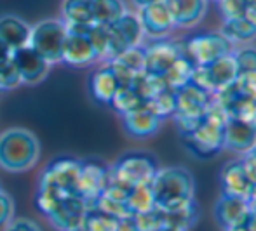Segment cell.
Returning <instances> with one entry per match:
<instances>
[{
	"label": "cell",
	"instance_id": "cell-1",
	"mask_svg": "<svg viewBox=\"0 0 256 231\" xmlns=\"http://www.w3.org/2000/svg\"><path fill=\"white\" fill-rule=\"evenodd\" d=\"M228 120V113L225 108L211 96L204 118L192 132L182 136L186 151L196 158L208 160L220 153L225 148V125Z\"/></svg>",
	"mask_w": 256,
	"mask_h": 231
},
{
	"label": "cell",
	"instance_id": "cell-2",
	"mask_svg": "<svg viewBox=\"0 0 256 231\" xmlns=\"http://www.w3.org/2000/svg\"><path fill=\"white\" fill-rule=\"evenodd\" d=\"M40 141L32 131L10 127L0 134V169L10 174H23L38 164Z\"/></svg>",
	"mask_w": 256,
	"mask_h": 231
},
{
	"label": "cell",
	"instance_id": "cell-3",
	"mask_svg": "<svg viewBox=\"0 0 256 231\" xmlns=\"http://www.w3.org/2000/svg\"><path fill=\"white\" fill-rule=\"evenodd\" d=\"M152 190L155 205L162 211H174L196 200V181L192 172L185 167L158 169L152 181Z\"/></svg>",
	"mask_w": 256,
	"mask_h": 231
},
{
	"label": "cell",
	"instance_id": "cell-4",
	"mask_svg": "<svg viewBox=\"0 0 256 231\" xmlns=\"http://www.w3.org/2000/svg\"><path fill=\"white\" fill-rule=\"evenodd\" d=\"M158 171L157 158L146 151H129L110 165V181L124 188L148 185Z\"/></svg>",
	"mask_w": 256,
	"mask_h": 231
},
{
	"label": "cell",
	"instance_id": "cell-5",
	"mask_svg": "<svg viewBox=\"0 0 256 231\" xmlns=\"http://www.w3.org/2000/svg\"><path fill=\"white\" fill-rule=\"evenodd\" d=\"M211 96L212 94L206 92L194 82H186L176 89V110L172 113V120L180 136L188 134L200 124Z\"/></svg>",
	"mask_w": 256,
	"mask_h": 231
},
{
	"label": "cell",
	"instance_id": "cell-6",
	"mask_svg": "<svg viewBox=\"0 0 256 231\" xmlns=\"http://www.w3.org/2000/svg\"><path fill=\"white\" fill-rule=\"evenodd\" d=\"M82 160L75 157H58L46 165L38 178L37 190L51 193L58 198L77 193V179Z\"/></svg>",
	"mask_w": 256,
	"mask_h": 231
},
{
	"label": "cell",
	"instance_id": "cell-7",
	"mask_svg": "<svg viewBox=\"0 0 256 231\" xmlns=\"http://www.w3.org/2000/svg\"><path fill=\"white\" fill-rule=\"evenodd\" d=\"M68 35V26L61 17H48L32 24L28 45L37 50L49 64L61 63L64 38Z\"/></svg>",
	"mask_w": 256,
	"mask_h": 231
},
{
	"label": "cell",
	"instance_id": "cell-8",
	"mask_svg": "<svg viewBox=\"0 0 256 231\" xmlns=\"http://www.w3.org/2000/svg\"><path fill=\"white\" fill-rule=\"evenodd\" d=\"M142 40L143 30L140 24L138 14H132L128 10L117 21L106 24V56H104V61L114 59L131 47L142 45Z\"/></svg>",
	"mask_w": 256,
	"mask_h": 231
},
{
	"label": "cell",
	"instance_id": "cell-9",
	"mask_svg": "<svg viewBox=\"0 0 256 231\" xmlns=\"http://www.w3.org/2000/svg\"><path fill=\"white\" fill-rule=\"evenodd\" d=\"M237 73L239 70H237L236 57H234V52H230L226 56L218 57L212 63L204 64V66H194L190 82L199 85L206 92L214 94L228 87L236 80Z\"/></svg>",
	"mask_w": 256,
	"mask_h": 231
},
{
	"label": "cell",
	"instance_id": "cell-10",
	"mask_svg": "<svg viewBox=\"0 0 256 231\" xmlns=\"http://www.w3.org/2000/svg\"><path fill=\"white\" fill-rule=\"evenodd\" d=\"M183 52L194 63V66H204L218 57L234 52V44L222 33L194 35L183 44Z\"/></svg>",
	"mask_w": 256,
	"mask_h": 231
},
{
	"label": "cell",
	"instance_id": "cell-11",
	"mask_svg": "<svg viewBox=\"0 0 256 231\" xmlns=\"http://www.w3.org/2000/svg\"><path fill=\"white\" fill-rule=\"evenodd\" d=\"M61 63L74 68L92 66L100 63L98 50H96L92 40L88 35V26L86 28H68V35L64 38L63 56Z\"/></svg>",
	"mask_w": 256,
	"mask_h": 231
},
{
	"label": "cell",
	"instance_id": "cell-12",
	"mask_svg": "<svg viewBox=\"0 0 256 231\" xmlns=\"http://www.w3.org/2000/svg\"><path fill=\"white\" fill-rule=\"evenodd\" d=\"M108 179H110V165L96 158L82 160L77 179V195H80L88 202V205H91L106 188Z\"/></svg>",
	"mask_w": 256,
	"mask_h": 231
},
{
	"label": "cell",
	"instance_id": "cell-13",
	"mask_svg": "<svg viewBox=\"0 0 256 231\" xmlns=\"http://www.w3.org/2000/svg\"><path fill=\"white\" fill-rule=\"evenodd\" d=\"M182 42L158 38L145 47V73L164 77V73L174 64L178 57L183 56Z\"/></svg>",
	"mask_w": 256,
	"mask_h": 231
},
{
	"label": "cell",
	"instance_id": "cell-14",
	"mask_svg": "<svg viewBox=\"0 0 256 231\" xmlns=\"http://www.w3.org/2000/svg\"><path fill=\"white\" fill-rule=\"evenodd\" d=\"M88 207V202L80 195L72 193L61 198L46 218L58 231H72L82 225Z\"/></svg>",
	"mask_w": 256,
	"mask_h": 231
},
{
	"label": "cell",
	"instance_id": "cell-15",
	"mask_svg": "<svg viewBox=\"0 0 256 231\" xmlns=\"http://www.w3.org/2000/svg\"><path fill=\"white\" fill-rule=\"evenodd\" d=\"M138 19L140 24H142L143 37H148L152 40L166 38L176 28L172 16L168 7H166L164 0L150 3V5L145 7H140Z\"/></svg>",
	"mask_w": 256,
	"mask_h": 231
},
{
	"label": "cell",
	"instance_id": "cell-16",
	"mask_svg": "<svg viewBox=\"0 0 256 231\" xmlns=\"http://www.w3.org/2000/svg\"><path fill=\"white\" fill-rule=\"evenodd\" d=\"M12 63L20 71V77L23 84L37 85L48 77L51 64L30 45H23L20 49L12 50Z\"/></svg>",
	"mask_w": 256,
	"mask_h": 231
},
{
	"label": "cell",
	"instance_id": "cell-17",
	"mask_svg": "<svg viewBox=\"0 0 256 231\" xmlns=\"http://www.w3.org/2000/svg\"><path fill=\"white\" fill-rule=\"evenodd\" d=\"M212 216H214L216 225L222 228V231H226L248 221V218L251 216V209L246 198L230 197V195L222 193V197L214 204Z\"/></svg>",
	"mask_w": 256,
	"mask_h": 231
},
{
	"label": "cell",
	"instance_id": "cell-18",
	"mask_svg": "<svg viewBox=\"0 0 256 231\" xmlns=\"http://www.w3.org/2000/svg\"><path fill=\"white\" fill-rule=\"evenodd\" d=\"M120 80H118L114 68L110 66V63H103L102 66H96L89 75L88 91L98 104L110 106L112 99L120 89Z\"/></svg>",
	"mask_w": 256,
	"mask_h": 231
},
{
	"label": "cell",
	"instance_id": "cell-19",
	"mask_svg": "<svg viewBox=\"0 0 256 231\" xmlns=\"http://www.w3.org/2000/svg\"><path fill=\"white\" fill-rule=\"evenodd\" d=\"M162 118L157 117L146 104L122 115V127L134 139H146L157 134L162 127Z\"/></svg>",
	"mask_w": 256,
	"mask_h": 231
},
{
	"label": "cell",
	"instance_id": "cell-20",
	"mask_svg": "<svg viewBox=\"0 0 256 231\" xmlns=\"http://www.w3.org/2000/svg\"><path fill=\"white\" fill-rule=\"evenodd\" d=\"M220 186H222L223 195L246 198V200L253 190V183L248 178L240 160H230L223 165L220 172Z\"/></svg>",
	"mask_w": 256,
	"mask_h": 231
},
{
	"label": "cell",
	"instance_id": "cell-21",
	"mask_svg": "<svg viewBox=\"0 0 256 231\" xmlns=\"http://www.w3.org/2000/svg\"><path fill=\"white\" fill-rule=\"evenodd\" d=\"M256 144V124L228 117L225 125V148L237 153H246Z\"/></svg>",
	"mask_w": 256,
	"mask_h": 231
},
{
	"label": "cell",
	"instance_id": "cell-22",
	"mask_svg": "<svg viewBox=\"0 0 256 231\" xmlns=\"http://www.w3.org/2000/svg\"><path fill=\"white\" fill-rule=\"evenodd\" d=\"M104 63H110V66L117 73L120 84L128 85L131 84L136 75L145 71V47L143 45L131 47V49L118 54L117 57H114L110 61H104Z\"/></svg>",
	"mask_w": 256,
	"mask_h": 231
},
{
	"label": "cell",
	"instance_id": "cell-23",
	"mask_svg": "<svg viewBox=\"0 0 256 231\" xmlns=\"http://www.w3.org/2000/svg\"><path fill=\"white\" fill-rule=\"evenodd\" d=\"M176 26L192 28L206 16L208 0H164Z\"/></svg>",
	"mask_w": 256,
	"mask_h": 231
},
{
	"label": "cell",
	"instance_id": "cell-24",
	"mask_svg": "<svg viewBox=\"0 0 256 231\" xmlns=\"http://www.w3.org/2000/svg\"><path fill=\"white\" fill-rule=\"evenodd\" d=\"M32 24L16 14H2L0 16V38L6 42L10 49H20L28 45L30 40Z\"/></svg>",
	"mask_w": 256,
	"mask_h": 231
},
{
	"label": "cell",
	"instance_id": "cell-25",
	"mask_svg": "<svg viewBox=\"0 0 256 231\" xmlns=\"http://www.w3.org/2000/svg\"><path fill=\"white\" fill-rule=\"evenodd\" d=\"M61 19L68 28H86L94 24L92 0H63Z\"/></svg>",
	"mask_w": 256,
	"mask_h": 231
},
{
	"label": "cell",
	"instance_id": "cell-26",
	"mask_svg": "<svg viewBox=\"0 0 256 231\" xmlns=\"http://www.w3.org/2000/svg\"><path fill=\"white\" fill-rule=\"evenodd\" d=\"M220 33H222L226 40L232 42V44L250 42L256 37V24L248 16L232 17V19H225Z\"/></svg>",
	"mask_w": 256,
	"mask_h": 231
},
{
	"label": "cell",
	"instance_id": "cell-27",
	"mask_svg": "<svg viewBox=\"0 0 256 231\" xmlns=\"http://www.w3.org/2000/svg\"><path fill=\"white\" fill-rule=\"evenodd\" d=\"M166 212V226H172L182 231H188L196 226L197 219H199V205L196 200L190 204L178 207L174 211H164Z\"/></svg>",
	"mask_w": 256,
	"mask_h": 231
},
{
	"label": "cell",
	"instance_id": "cell-28",
	"mask_svg": "<svg viewBox=\"0 0 256 231\" xmlns=\"http://www.w3.org/2000/svg\"><path fill=\"white\" fill-rule=\"evenodd\" d=\"M128 12L124 0H92L94 24H110Z\"/></svg>",
	"mask_w": 256,
	"mask_h": 231
},
{
	"label": "cell",
	"instance_id": "cell-29",
	"mask_svg": "<svg viewBox=\"0 0 256 231\" xmlns=\"http://www.w3.org/2000/svg\"><path fill=\"white\" fill-rule=\"evenodd\" d=\"M143 104H145V101L140 96V92L131 84H128V85H120V89H118L115 97L112 99L110 108L122 117V115L129 113V111L136 110V108L143 106Z\"/></svg>",
	"mask_w": 256,
	"mask_h": 231
},
{
	"label": "cell",
	"instance_id": "cell-30",
	"mask_svg": "<svg viewBox=\"0 0 256 231\" xmlns=\"http://www.w3.org/2000/svg\"><path fill=\"white\" fill-rule=\"evenodd\" d=\"M118 219L96 207H88L82 219V231H117Z\"/></svg>",
	"mask_w": 256,
	"mask_h": 231
},
{
	"label": "cell",
	"instance_id": "cell-31",
	"mask_svg": "<svg viewBox=\"0 0 256 231\" xmlns=\"http://www.w3.org/2000/svg\"><path fill=\"white\" fill-rule=\"evenodd\" d=\"M128 207H129V211H131V214H140V212L154 209L155 198H154L152 183L131 188L128 195Z\"/></svg>",
	"mask_w": 256,
	"mask_h": 231
},
{
	"label": "cell",
	"instance_id": "cell-32",
	"mask_svg": "<svg viewBox=\"0 0 256 231\" xmlns=\"http://www.w3.org/2000/svg\"><path fill=\"white\" fill-rule=\"evenodd\" d=\"M192 71H194V63L183 54L182 57H178V59L174 61V64L166 71L162 78H164L169 87L176 91V89H180L182 85H185L186 82H190Z\"/></svg>",
	"mask_w": 256,
	"mask_h": 231
},
{
	"label": "cell",
	"instance_id": "cell-33",
	"mask_svg": "<svg viewBox=\"0 0 256 231\" xmlns=\"http://www.w3.org/2000/svg\"><path fill=\"white\" fill-rule=\"evenodd\" d=\"M145 104L157 115V117L166 120L168 117H172V113H174V110H176V91L171 87L162 89V91L155 94L154 97H150Z\"/></svg>",
	"mask_w": 256,
	"mask_h": 231
},
{
	"label": "cell",
	"instance_id": "cell-34",
	"mask_svg": "<svg viewBox=\"0 0 256 231\" xmlns=\"http://www.w3.org/2000/svg\"><path fill=\"white\" fill-rule=\"evenodd\" d=\"M134 218L140 231H157L162 226H166V212L157 205L154 209H150V211L134 214Z\"/></svg>",
	"mask_w": 256,
	"mask_h": 231
},
{
	"label": "cell",
	"instance_id": "cell-35",
	"mask_svg": "<svg viewBox=\"0 0 256 231\" xmlns=\"http://www.w3.org/2000/svg\"><path fill=\"white\" fill-rule=\"evenodd\" d=\"M236 94L244 97H250V99H256V71H240L237 73L236 80L230 84Z\"/></svg>",
	"mask_w": 256,
	"mask_h": 231
},
{
	"label": "cell",
	"instance_id": "cell-36",
	"mask_svg": "<svg viewBox=\"0 0 256 231\" xmlns=\"http://www.w3.org/2000/svg\"><path fill=\"white\" fill-rule=\"evenodd\" d=\"M21 84H23V82H21L20 71L14 66L12 59L7 64H4V66H0V92L14 91V89L20 87Z\"/></svg>",
	"mask_w": 256,
	"mask_h": 231
},
{
	"label": "cell",
	"instance_id": "cell-37",
	"mask_svg": "<svg viewBox=\"0 0 256 231\" xmlns=\"http://www.w3.org/2000/svg\"><path fill=\"white\" fill-rule=\"evenodd\" d=\"M218 3L225 19L246 16L250 7V0H218Z\"/></svg>",
	"mask_w": 256,
	"mask_h": 231
},
{
	"label": "cell",
	"instance_id": "cell-38",
	"mask_svg": "<svg viewBox=\"0 0 256 231\" xmlns=\"http://www.w3.org/2000/svg\"><path fill=\"white\" fill-rule=\"evenodd\" d=\"M237 63V70L240 71H256V47L248 45L234 52Z\"/></svg>",
	"mask_w": 256,
	"mask_h": 231
},
{
	"label": "cell",
	"instance_id": "cell-39",
	"mask_svg": "<svg viewBox=\"0 0 256 231\" xmlns=\"http://www.w3.org/2000/svg\"><path fill=\"white\" fill-rule=\"evenodd\" d=\"M14 219V200L7 191L0 188V231Z\"/></svg>",
	"mask_w": 256,
	"mask_h": 231
},
{
	"label": "cell",
	"instance_id": "cell-40",
	"mask_svg": "<svg viewBox=\"0 0 256 231\" xmlns=\"http://www.w3.org/2000/svg\"><path fill=\"white\" fill-rule=\"evenodd\" d=\"M2 231H42V228L35 221H32V219L14 218Z\"/></svg>",
	"mask_w": 256,
	"mask_h": 231
},
{
	"label": "cell",
	"instance_id": "cell-41",
	"mask_svg": "<svg viewBox=\"0 0 256 231\" xmlns=\"http://www.w3.org/2000/svg\"><path fill=\"white\" fill-rule=\"evenodd\" d=\"M240 162H242V167L246 171L248 178L251 179L253 185H256V151L254 150L246 151L244 157L240 158Z\"/></svg>",
	"mask_w": 256,
	"mask_h": 231
},
{
	"label": "cell",
	"instance_id": "cell-42",
	"mask_svg": "<svg viewBox=\"0 0 256 231\" xmlns=\"http://www.w3.org/2000/svg\"><path fill=\"white\" fill-rule=\"evenodd\" d=\"M117 231H140L134 214H129V216H126V218H120V219H118Z\"/></svg>",
	"mask_w": 256,
	"mask_h": 231
},
{
	"label": "cell",
	"instance_id": "cell-43",
	"mask_svg": "<svg viewBox=\"0 0 256 231\" xmlns=\"http://www.w3.org/2000/svg\"><path fill=\"white\" fill-rule=\"evenodd\" d=\"M10 59H12V49L0 38V66L7 64Z\"/></svg>",
	"mask_w": 256,
	"mask_h": 231
},
{
	"label": "cell",
	"instance_id": "cell-44",
	"mask_svg": "<svg viewBox=\"0 0 256 231\" xmlns=\"http://www.w3.org/2000/svg\"><path fill=\"white\" fill-rule=\"evenodd\" d=\"M248 17L256 24V0H250V7H248Z\"/></svg>",
	"mask_w": 256,
	"mask_h": 231
},
{
	"label": "cell",
	"instance_id": "cell-45",
	"mask_svg": "<svg viewBox=\"0 0 256 231\" xmlns=\"http://www.w3.org/2000/svg\"><path fill=\"white\" fill-rule=\"evenodd\" d=\"M248 204H250L251 212H256V185H253V190H251L250 197H248Z\"/></svg>",
	"mask_w": 256,
	"mask_h": 231
},
{
	"label": "cell",
	"instance_id": "cell-46",
	"mask_svg": "<svg viewBox=\"0 0 256 231\" xmlns=\"http://www.w3.org/2000/svg\"><path fill=\"white\" fill-rule=\"evenodd\" d=\"M136 7H145V5H150V3H155V2H162V0H131Z\"/></svg>",
	"mask_w": 256,
	"mask_h": 231
},
{
	"label": "cell",
	"instance_id": "cell-47",
	"mask_svg": "<svg viewBox=\"0 0 256 231\" xmlns=\"http://www.w3.org/2000/svg\"><path fill=\"white\" fill-rule=\"evenodd\" d=\"M248 226H250L251 231H256V212H251V216L248 218Z\"/></svg>",
	"mask_w": 256,
	"mask_h": 231
},
{
	"label": "cell",
	"instance_id": "cell-48",
	"mask_svg": "<svg viewBox=\"0 0 256 231\" xmlns=\"http://www.w3.org/2000/svg\"><path fill=\"white\" fill-rule=\"evenodd\" d=\"M226 231H251V230H250V226H248V223L244 221L242 225L234 226V228H230V230H226Z\"/></svg>",
	"mask_w": 256,
	"mask_h": 231
},
{
	"label": "cell",
	"instance_id": "cell-49",
	"mask_svg": "<svg viewBox=\"0 0 256 231\" xmlns=\"http://www.w3.org/2000/svg\"><path fill=\"white\" fill-rule=\"evenodd\" d=\"M157 231H182V230L172 228V226H162V228H160V230H157Z\"/></svg>",
	"mask_w": 256,
	"mask_h": 231
},
{
	"label": "cell",
	"instance_id": "cell-50",
	"mask_svg": "<svg viewBox=\"0 0 256 231\" xmlns=\"http://www.w3.org/2000/svg\"><path fill=\"white\" fill-rule=\"evenodd\" d=\"M72 231H82V228L78 226V228H75V230H72Z\"/></svg>",
	"mask_w": 256,
	"mask_h": 231
},
{
	"label": "cell",
	"instance_id": "cell-51",
	"mask_svg": "<svg viewBox=\"0 0 256 231\" xmlns=\"http://www.w3.org/2000/svg\"><path fill=\"white\" fill-rule=\"evenodd\" d=\"M253 150H254V151H256V144H254V148H253Z\"/></svg>",
	"mask_w": 256,
	"mask_h": 231
},
{
	"label": "cell",
	"instance_id": "cell-52",
	"mask_svg": "<svg viewBox=\"0 0 256 231\" xmlns=\"http://www.w3.org/2000/svg\"><path fill=\"white\" fill-rule=\"evenodd\" d=\"M0 94H2V92H0Z\"/></svg>",
	"mask_w": 256,
	"mask_h": 231
}]
</instances>
